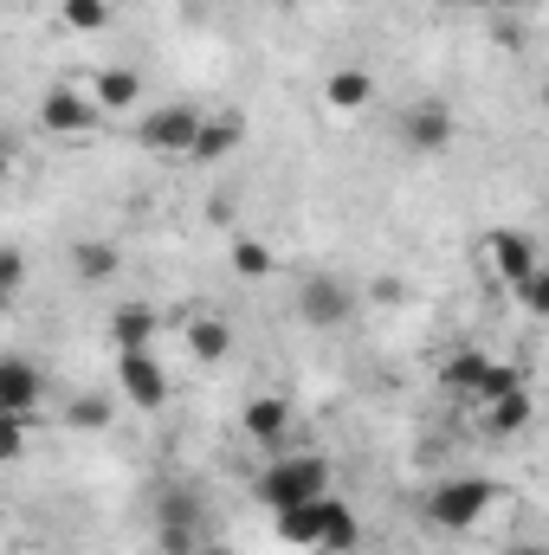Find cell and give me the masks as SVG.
Masks as SVG:
<instances>
[{
  "mask_svg": "<svg viewBox=\"0 0 549 555\" xmlns=\"http://www.w3.org/2000/svg\"><path fill=\"white\" fill-rule=\"evenodd\" d=\"M278 530H284L297 550H317V555L356 550V511H349V504H336L330 491H323V498H310V504L278 511Z\"/></svg>",
  "mask_w": 549,
  "mask_h": 555,
  "instance_id": "6da1fadb",
  "label": "cell"
},
{
  "mask_svg": "<svg viewBox=\"0 0 549 555\" xmlns=\"http://www.w3.org/2000/svg\"><path fill=\"white\" fill-rule=\"evenodd\" d=\"M323 491H330V459H317V452H284L272 472L259 478V498H266L272 511L310 504V498H323Z\"/></svg>",
  "mask_w": 549,
  "mask_h": 555,
  "instance_id": "7a4b0ae2",
  "label": "cell"
},
{
  "mask_svg": "<svg viewBox=\"0 0 549 555\" xmlns=\"http://www.w3.org/2000/svg\"><path fill=\"white\" fill-rule=\"evenodd\" d=\"M98 124H104V111L91 104L85 85H52V91L39 98V130H46V137H91Z\"/></svg>",
  "mask_w": 549,
  "mask_h": 555,
  "instance_id": "3957f363",
  "label": "cell"
},
{
  "mask_svg": "<svg viewBox=\"0 0 549 555\" xmlns=\"http://www.w3.org/2000/svg\"><path fill=\"white\" fill-rule=\"evenodd\" d=\"M485 511H491V485H485V478H452V485H439V491L426 498V517H433L439 530H472Z\"/></svg>",
  "mask_w": 549,
  "mask_h": 555,
  "instance_id": "277c9868",
  "label": "cell"
},
{
  "mask_svg": "<svg viewBox=\"0 0 549 555\" xmlns=\"http://www.w3.org/2000/svg\"><path fill=\"white\" fill-rule=\"evenodd\" d=\"M356 310V291L343 284V278H330V272H317V278H304L297 284V317L310 323V330H343V317Z\"/></svg>",
  "mask_w": 549,
  "mask_h": 555,
  "instance_id": "5b68a950",
  "label": "cell"
},
{
  "mask_svg": "<svg viewBox=\"0 0 549 555\" xmlns=\"http://www.w3.org/2000/svg\"><path fill=\"white\" fill-rule=\"evenodd\" d=\"M194 130H201V111L194 104H168V111H149L142 117V142L162 149V155H188Z\"/></svg>",
  "mask_w": 549,
  "mask_h": 555,
  "instance_id": "8992f818",
  "label": "cell"
},
{
  "mask_svg": "<svg viewBox=\"0 0 549 555\" xmlns=\"http://www.w3.org/2000/svg\"><path fill=\"white\" fill-rule=\"evenodd\" d=\"M478 253H485V272L498 278V284H518V278L544 272V266H537V246H531V240H518V233H491Z\"/></svg>",
  "mask_w": 549,
  "mask_h": 555,
  "instance_id": "52a82bcc",
  "label": "cell"
},
{
  "mask_svg": "<svg viewBox=\"0 0 549 555\" xmlns=\"http://www.w3.org/2000/svg\"><path fill=\"white\" fill-rule=\"evenodd\" d=\"M117 375H124V395H130L137 408H162V401H168V382H162V369L149 362V349H124Z\"/></svg>",
  "mask_w": 549,
  "mask_h": 555,
  "instance_id": "ba28073f",
  "label": "cell"
},
{
  "mask_svg": "<svg viewBox=\"0 0 549 555\" xmlns=\"http://www.w3.org/2000/svg\"><path fill=\"white\" fill-rule=\"evenodd\" d=\"M240 433H253V439H266V446H284V433H291V401H284V395L246 401V408H240Z\"/></svg>",
  "mask_w": 549,
  "mask_h": 555,
  "instance_id": "9c48e42d",
  "label": "cell"
},
{
  "mask_svg": "<svg viewBox=\"0 0 549 555\" xmlns=\"http://www.w3.org/2000/svg\"><path fill=\"white\" fill-rule=\"evenodd\" d=\"M85 91H91V104H98L104 117H111V111H130V104L142 98L137 72H124V65H104V72H91V85H85Z\"/></svg>",
  "mask_w": 549,
  "mask_h": 555,
  "instance_id": "30bf717a",
  "label": "cell"
},
{
  "mask_svg": "<svg viewBox=\"0 0 549 555\" xmlns=\"http://www.w3.org/2000/svg\"><path fill=\"white\" fill-rule=\"evenodd\" d=\"M0 408L7 414H33L39 408V369L33 362H13V356L0 362Z\"/></svg>",
  "mask_w": 549,
  "mask_h": 555,
  "instance_id": "8fae6325",
  "label": "cell"
},
{
  "mask_svg": "<svg viewBox=\"0 0 549 555\" xmlns=\"http://www.w3.org/2000/svg\"><path fill=\"white\" fill-rule=\"evenodd\" d=\"M240 117H201V130H194V142H188V162H220L227 149H240Z\"/></svg>",
  "mask_w": 549,
  "mask_h": 555,
  "instance_id": "7c38bea8",
  "label": "cell"
},
{
  "mask_svg": "<svg viewBox=\"0 0 549 555\" xmlns=\"http://www.w3.org/2000/svg\"><path fill=\"white\" fill-rule=\"evenodd\" d=\"M369 98H375V78H369V72H336V78L323 85V111H336V117H356Z\"/></svg>",
  "mask_w": 549,
  "mask_h": 555,
  "instance_id": "4fadbf2b",
  "label": "cell"
},
{
  "mask_svg": "<svg viewBox=\"0 0 549 555\" xmlns=\"http://www.w3.org/2000/svg\"><path fill=\"white\" fill-rule=\"evenodd\" d=\"M524 420H531V395H524V382L505 388V395H485V426H491V433H518Z\"/></svg>",
  "mask_w": 549,
  "mask_h": 555,
  "instance_id": "5bb4252c",
  "label": "cell"
},
{
  "mask_svg": "<svg viewBox=\"0 0 549 555\" xmlns=\"http://www.w3.org/2000/svg\"><path fill=\"white\" fill-rule=\"evenodd\" d=\"M485 369H491V362H485L478 349H459V356H446V362H439V382H446L452 395H478Z\"/></svg>",
  "mask_w": 549,
  "mask_h": 555,
  "instance_id": "9a60e30c",
  "label": "cell"
},
{
  "mask_svg": "<svg viewBox=\"0 0 549 555\" xmlns=\"http://www.w3.org/2000/svg\"><path fill=\"white\" fill-rule=\"evenodd\" d=\"M446 137H452V117L439 111V104H420L408 117V142L413 149H446Z\"/></svg>",
  "mask_w": 549,
  "mask_h": 555,
  "instance_id": "2e32d148",
  "label": "cell"
},
{
  "mask_svg": "<svg viewBox=\"0 0 549 555\" xmlns=\"http://www.w3.org/2000/svg\"><path fill=\"white\" fill-rule=\"evenodd\" d=\"M188 343H194V356H201V362H220V356L233 349V336H227V323H220V317H194V323H188Z\"/></svg>",
  "mask_w": 549,
  "mask_h": 555,
  "instance_id": "e0dca14e",
  "label": "cell"
},
{
  "mask_svg": "<svg viewBox=\"0 0 549 555\" xmlns=\"http://www.w3.org/2000/svg\"><path fill=\"white\" fill-rule=\"evenodd\" d=\"M26 446H33V414H7V408H0V465L20 459Z\"/></svg>",
  "mask_w": 549,
  "mask_h": 555,
  "instance_id": "ac0fdd59",
  "label": "cell"
},
{
  "mask_svg": "<svg viewBox=\"0 0 549 555\" xmlns=\"http://www.w3.org/2000/svg\"><path fill=\"white\" fill-rule=\"evenodd\" d=\"M78 278H91V284H104V278L117 272V246H78Z\"/></svg>",
  "mask_w": 549,
  "mask_h": 555,
  "instance_id": "d6986e66",
  "label": "cell"
},
{
  "mask_svg": "<svg viewBox=\"0 0 549 555\" xmlns=\"http://www.w3.org/2000/svg\"><path fill=\"white\" fill-rule=\"evenodd\" d=\"M149 336H155V317L149 310H117V343L124 349H149Z\"/></svg>",
  "mask_w": 549,
  "mask_h": 555,
  "instance_id": "ffe728a7",
  "label": "cell"
},
{
  "mask_svg": "<svg viewBox=\"0 0 549 555\" xmlns=\"http://www.w3.org/2000/svg\"><path fill=\"white\" fill-rule=\"evenodd\" d=\"M233 272L240 278H272V253L253 246V240H240V246H233Z\"/></svg>",
  "mask_w": 549,
  "mask_h": 555,
  "instance_id": "44dd1931",
  "label": "cell"
},
{
  "mask_svg": "<svg viewBox=\"0 0 549 555\" xmlns=\"http://www.w3.org/2000/svg\"><path fill=\"white\" fill-rule=\"evenodd\" d=\"M104 0H65V26H78V33H98L104 26Z\"/></svg>",
  "mask_w": 549,
  "mask_h": 555,
  "instance_id": "7402d4cb",
  "label": "cell"
},
{
  "mask_svg": "<svg viewBox=\"0 0 549 555\" xmlns=\"http://www.w3.org/2000/svg\"><path fill=\"white\" fill-rule=\"evenodd\" d=\"M20 278H26V259H20V253H0V297H7Z\"/></svg>",
  "mask_w": 549,
  "mask_h": 555,
  "instance_id": "603a6c76",
  "label": "cell"
},
{
  "mask_svg": "<svg viewBox=\"0 0 549 555\" xmlns=\"http://www.w3.org/2000/svg\"><path fill=\"white\" fill-rule=\"evenodd\" d=\"M0 181H7V149H0Z\"/></svg>",
  "mask_w": 549,
  "mask_h": 555,
  "instance_id": "cb8c5ba5",
  "label": "cell"
},
{
  "mask_svg": "<svg viewBox=\"0 0 549 555\" xmlns=\"http://www.w3.org/2000/svg\"><path fill=\"white\" fill-rule=\"evenodd\" d=\"M518 555H544V550H537V543H531V550H518Z\"/></svg>",
  "mask_w": 549,
  "mask_h": 555,
  "instance_id": "d4e9b609",
  "label": "cell"
},
{
  "mask_svg": "<svg viewBox=\"0 0 549 555\" xmlns=\"http://www.w3.org/2000/svg\"><path fill=\"white\" fill-rule=\"evenodd\" d=\"M13 7H20V0H13Z\"/></svg>",
  "mask_w": 549,
  "mask_h": 555,
  "instance_id": "484cf974",
  "label": "cell"
}]
</instances>
